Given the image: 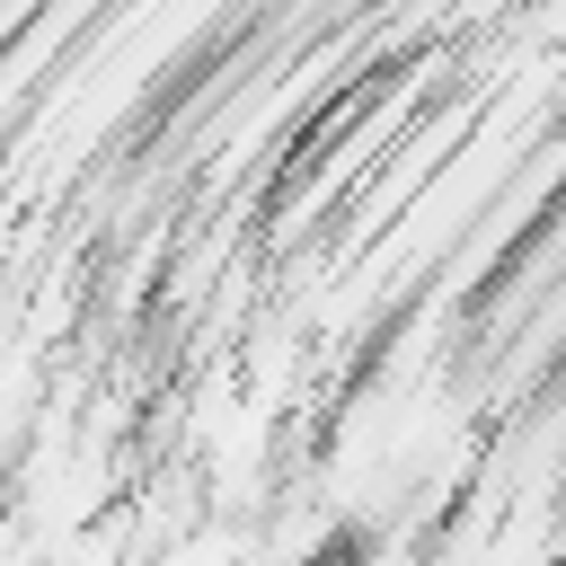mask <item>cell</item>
Listing matches in <instances>:
<instances>
[]
</instances>
